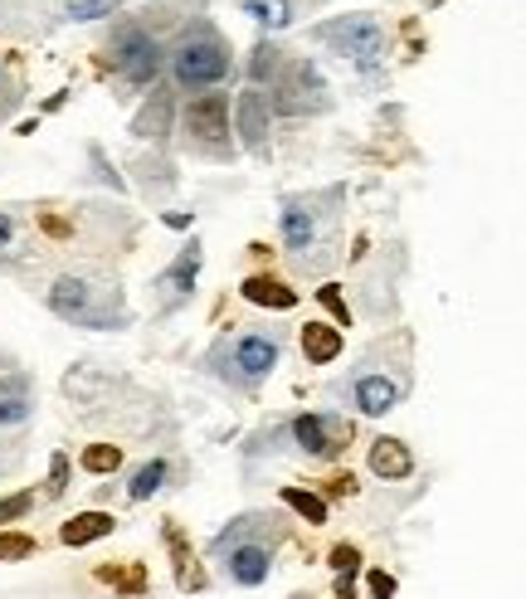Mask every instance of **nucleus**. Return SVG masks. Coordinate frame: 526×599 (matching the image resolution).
<instances>
[{
	"instance_id": "0eeeda50",
	"label": "nucleus",
	"mask_w": 526,
	"mask_h": 599,
	"mask_svg": "<svg viewBox=\"0 0 526 599\" xmlns=\"http://www.w3.org/2000/svg\"><path fill=\"white\" fill-rule=\"evenodd\" d=\"M229 366H234V375H239L244 385H259L263 375H273V366H278V337H263V332L239 337Z\"/></svg>"
},
{
	"instance_id": "c756f323",
	"label": "nucleus",
	"mask_w": 526,
	"mask_h": 599,
	"mask_svg": "<svg viewBox=\"0 0 526 599\" xmlns=\"http://www.w3.org/2000/svg\"><path fill=\"white\" fill-rule=\"evenodd\" d=\"M317 298H322V307H327V312L337 317L341 327L351 322V312H346V298H341V293H337V288H332V283H327V288H317Z\"/></svg>"
},
{
	"instance_id": "ddd939ff",
	"label": "nucleus",
	"mask_w": 526,
	"mask_h": 599,
	"mask_svg": "<svg viewBox=\"0 0 526 599\" xmlns=\"http://www.w3.org/2000/svg\"><path fill=\"white\" fill-rule=\"evenodd\" d=\"M356 405H361V414H390L400 405V385L390 375H361L356 380Z\"/></svg>"
},
{
	"instance_id": "c9c22d12",
	"label": "nucleus",
	"mask_w": 526,
	"mask_h": 599,
	"mask_svg": "<svg viewBox=\"0 0 526 599\" xmlns=\"http://www.w3.org/2000/svg\"><path fill=\"white\" fill-rule=\"evenodd\" d=\"M337 599H356V585H351L346 575H341V580H337Z\"/></svg>"
},
{
	"instance_id": "7c9ffc66",
	"label": "nucleus",
	"mask_w": 526,
	"mask_h": 599,
	"mask_svg": "<svg viewBox=\"0 0 526 599\" xmlns=\"http://www.w3.org/2000/svg\"><path fill=\"white\" fill-rule=\"evenodd\" d=\"M39 229H44L49 239H69V234H74V225H69L64 215H54V210H44V215H39Z\"/></svg>"
},
{
	"instance_id": "a878e982",
	"label": "nucleus",
	"mask_w": 526,
	"mask_h": 599,
	"mask_svg": "<svg viewBox=\"0 0 526 599\" xmlns=\"http://www.w3.org/2000/svg\"><path fill=\"white\" fill-rule=\"evenodd\" d=\"M113 5L117 0H69L64 15H69V20H98V15H113Z\"/></svg>"
},
{
	"instance_id": "9b49d317",
	"label": "nucleus",
	"mask_w": 526,
	"mask_h": 599,
	"mask_svg": "<svg viewBox=\"0 0 526 599\" xmlns=\"http://www.w3.org/2000/svg\"><path fill=\"white\" fill-rule=\"evenodd\" d=\"M268 98H263V88H249V93H239V132H244V142L249 151H263L268 147Z\"/></svg>"
},
{
	"instance_id": "f257e3e1",
	"label": "nucleus",
	"mask_w": 526,
	"mask_h": 599,
	"mask_svg": "<svg viewBox=\"0 0 526 599\" xmlns=\"http://www.w3.org/2000/svg\"><path fill=\"white\" fill-rule=\"evenodd\" d=\"M49 307L54 317L74 322V327H93V332H108V327H127V302L117 288L108 283H88V278H59L49 288Z\"/></svg>"
},
{
	"instance_id": "2eb2a0df",
	"label": "nucleus",
	"mask_w": 526,
	"mask_h": 599,
	"mask_svg": "<svg viewBox=\"0 0 526 599\" xmlns=\"http://www.w3.org/2000/svg\"><path fill=\"white\" fill-rule=\"evenodd\" d=\"M302 356H307L312 366H332L341 356V332L332 322H307V327H302Z\"/></svg>"
},
{
	"instance_id": "423d86ee",
	"label": "nucleus",
	"mask_w": 526,
	"mask_h": 599,
	"mask_svg": "<svg viewBox=\"0 0 526 599\" xmlns=\"http://www.w3.org/2000/svg\"><path fill=\"white\" fill-rule=\"evenodd\" d=\"M293 439H298L302 453H312V458H337V453L351 444V424H346V419H332V414H298V419H293Z\"/></svg>"
},
{
	"instance_id": "6e6552de",
	"label": "nucleus",
	"mask_w": 526,
	"mask_h": 599,
	"mask_svg": "<svg viewBox=\"0 0 526 599\" xmlns=\"http://www.w3.org/2000/svg\"><path fill=\"white\" fill-rule=\"evenodd\" d=\"M186 132L200 142H225L229 137V98L225 93H200L186 103Z\"/></svg>"
},
{
	"instance_id": "5701e85b",
	"label": "nucleus",
	"mask_w": 526,
	"mask_h": 599,
	"mask_svg": "<svg viewBox=\"0 0 526 599\" xmlns=\"http://www.w3.org/2000/svg\"><path fill=\"white\" fill-rule=\"evenodd\" d=\"M83 468L88 473H117L122 468V449L117 444H88L83 449Z\"/></svg>"
},
{
	"instance_id": "f704fd0d",
	"label": "nucleus",
	"mask_w": 526,
	"mask_h": 599,
	"mask_svg": "<svg viewBox=\"0 0 526 599\" xmlns=\"http://www.w3.org/2000/svg\"><path fill=\"white\" fill-rule=\"evenodd\" d=\"M5 249H15V225H10V215H0V254Z\"/></svg>"
},
{
	"instance_id": "a211bd4d",
	"label": "nucleus",
	"mask_w": 526,
	"mask_h": 599,
	"mask_svg": "<svg viewBox=\"0 0 526 599\" xmlns=\"http://www.w3.org/2000/svg\"><path fill=\"white\" fill-rule=\"evenodd\" d=\"M98 580L117 585L122 595H147V565H98Z\"/></svg>"
},
{
	"instance_id": "4be33fe9",
	"label": "nucleus",
	"mask_w": 526,
	"mask_h": 599,
	"mask_svg": "<svg viewBox=\"0 0 526 599\" xmlns=\"http://www.w3.org/2000/svg\"><path fill=\"white\" fill-rule=\"evenodd\" d=\"M244 10H249L259 25H268V30H283V25L293 20V5H288V0H244Z\"/></svg>"
},
{
	"instance_id": "f8f14e48",
	"label": "nucleus",
	"mask_w": 526,
	"mask_h": 599,
	"mask_svg": "<svg viewBox=\"0 0 526 599\" xmlns=\"http://www.w3.org/2000/svg\"><path fill=\"white\" fill-rule=\"evenodd\" d=\"M371 473H376V478H385V483H400V478H410V473H414L410 449H405L400 439H376V444H371Z\"/></svg>"
},
{
	"instance_id": "2f4dec72",
	"label": "nucleus",
	"mask_w": 526,
	"mask_h": 599,
	"mask_svg": "<svg viewBox=\"0 0 526 599\" xmlns=\"http://www.w3.org/2000/svg\"><path fill=\"white\" fill-rule=\"evenodd\" d=\"M64 487H69V458H64V453H54V463H49V492L59 497Z\"/></svg>"
},
{
	"instance_id": "f03ea898",
	"label": "nucleus",
	"mask_w": 526,
	"mask_h": 599,
	"mask_svg": "<svg viewBox=\"0 0 526 599\" xmlns=\"http://www.w3.org/2000/svg\"><path fill=\"white\" fill-rule=\"evenodd\" d=\"M229 74H234L229 49L220 44V35H215L210 25L186 30L181 44L171 49V78H176L181 88H220Z\"/></svg>"
},
{
	"instance_id": "bb28decb",
	"label": "nucleus",
	"mask_w": 526,
	"mask_h": 599,
	"mask_svg": "<svg viewBox=\"0 0 526 599\" xmlns=\"http://www.w3.org/2000/svg\"><path fill=\"white\" fill-rule=\"evenodd\" d=\"M161 127H166V93H156V108L137 117V137H161Z\"/></svg>"
},
{
	"instance_id": "20e7f679",
	"label": "nucleus",
	"mask_w": 526,
	"mask_h": 599,
	"mask_svg": "<svg viewBox=\"0 0 526 599\" xmlns=\"http://www.w3.org/2000/svg\"><path fill=\"white\" fill-rule=\"evenodd\" d=\"M317 35L327 39L337 54H346L356 69H376L380 59H385V35H380V25L371 15H346V20H332V25H322Z\"/></svg>"
},
{
	"instance_id": "9d476101",
	"label": "nucleus",
	"mask_w": 526,
	"mask_h": 599,
	"mask_svg": "<svg viewBox=\"0 0 526 599\" xmlns=\"http://www.w3.org/2000/svg\"><path fill=\"white\" fill-rule=\"evenodd\" d=\"M195 273H200V244H190V249H181V259L171 263L161 278H156V298H161V307L171 312V307H181V302L190 298V283H195Z\"/></svg>"
},
{
	"instance_id": "c85d7f7f",
	"label": "nucleus",
	"mask_w": 526,
	"mask_h": 599,
	"mask_svg": "<svg viewBox=\"0 0 526 599\" xmlns=\"http://www.w3.org/2000/svg\"><path fill=\"white\" fill-rule=\"evenodd\" d=\"M35 507V492H15V497H0V522H15Z\"/></svg>"
},
{
	"instance_id": "39448f33",
	"label": "nucleus",
	"mask_w": 526,
	"mask_h": 599,
	"mask_svg": "<svg viewBox=\"0 0 526 599\" xmlns=\"http://www.w3.org/2000/svg\"><path fill=\"white\" fill-rule=\"evenodd\" d=\"M273 113H317V108H327V83L317 78V69L312 64H293V74L283 78V88L273 93V103H268Z\"/></svg>"
},
{
	"instance_id": "f3484780",
	"label": "nucleus",
	"mask_w": 526,
	"mask_h": 599,
	"mask_svg": "<svg viewBox=\"0 0 526 599\" xmlns=\"http://www.w3.org/2000/svg\"><path fill=\"white\" fill-rule=\"evenodd\" d=\"M166 546H171V561H176V585L181 590H205V570L190 561V546L181 526H166Z\"/></svg>"
},
{
	"instance_id": "b1692460",
	"label": "nucleus",
	"mask_w": 526,
	"mask_h": 599,
	"mask_svg": "<svg viewBox=\"0 0 526 599\" xmlns=\"http://www.w3.org/2000/svg\"><path fill=\"white\" fill-rule=\"evenodd\" d=\"M39 551L35 536H25V531H0V561H30Z\"/></svg>"
},
{
	"instance_id": "393cba45",
	"label": "nucleus",
	"mask_w": 526,
	"mask_h": 599,
	"mask_svg": "<svg viewBox=\"0 0 526 599\" xmlns=\"http://www.w3.org/2000/svg\"><path fill=\"white\" fill-rule=\"evenodd\" d=\"M278 64H283V49H278V44H259L254 59H249V78H254V88H259L268 74H278Z\"/></svg>"
},
{
	"instance_id": "aec40b11",
	"label": "nucleus",
	"mask_w": 526,
	"mask_h": 599,
	"mask_svg": "<svg viewBox=\"0 0 526 599\" xmlns=\"http://www.w3.org/2000/svg\"><path fill=\"white\" fill-rule=\"evenodd\" d=\"M283 239H288V249H307L317 239V220H312L307 205H288L283 210Z\"/></svg>"
},
{
	"instance_id": "4468645a",
	"label": "nucleus",
	"mask_w": 526,
	"mask_h": 599,
	"mask_svg": "<svg viewBox=\"0 0 526 599\" xmlns=\"http://www.w3.org/2000/svg\"><path fill=\"white\" fill-rule=\"evenodd\" d=\"M239 293L254 302V307H273V312H288V307H298V293H293L288 283L268 278V273H254V278H244V288H239Z\"/></svg>"
},
{
	"instance_id": "1a4fd4ad",
	"label": "nucleus",
	"mask_w": 526,
	"mask_h": 599,
	"mask_svg": "<svg viewBox=\"0 0 526 599\" xmlns=\"http://www.w3.org/2000/svg\"><path fill=\"white\" fill-rule=\"evenodd\" d=\"M220 556H225V551H220ZM225 570H229V580H234V585L254 590V585L268 580V570H273V551H268L263 541H234V546H229Z\"/></svg>"
},
{
	"instance_id": "72a5a7b5",
	"label": "nucleus",
	"mask_w": 526,
	"mask_h": 599,
	"mask_svg": "<svg viewBox=\"0 0 526 599\" xmlns=\"http://www.w3.org/2000/svg\"><path fill=\"white\" fill-rule=\"evenodd\" d=\"M322 492H327V497H351V492H356V478H351V473H337V478H327Z\"/></svg>"
},
{
	"instance_id": "cd10ccee",
	"label": "nucleus",
	"mask_w": 526,
	"mask_h": 599,
	"mask_svg": "<svg viewBox=\"0 0 526 599\" xmlns=\"http://www.w3.org/2000/svg\"><path fill=\"white\" fill-rule=\"evenodd\" d=\"M332 570L351 580V575L361 570V551H356V546H346V541H341V546H332Z\"/></svg>"
},
{
	"instance_id": "473e14b6",
	"label": "nucleus",
	"mask_w": 526,
	"mask_h": 599,
	"mask_svg": "<svg viewBox=\"0 0 526 599\" xmlns=\"http://www.w3.org/2000/svg\"><path fill=\"white\" fill-rule=\"evenodd\" d=\"M366 585H371V595L376 599H395V575H390V570H371Z\"/></svg>"
},
{
	"instance_id": "7ed1b4c3",
	"label": "nucleus",
	"mask_w": 526,
	"mask_h": 599,
	"mask_svg": "<svg viewBox=\"0 0 526 599\" xmlns=\"http://www.w3.org/2000/svg\"><path fill=\"white\" fill-rule=\"evenodd\" d=\"M113 69L132 88H147V83H156V74H161V49H156V39L142 30V25H117L113 30Z\"/></svg>"
},
{
	"instance_id": "412c9836",
	"label": "nucleus",
	"mask_w": 526,
	"mask_h": 599,
	"mask_svg": "<svg viewBox=\"0 0 526 599\" xmlns=\"http://www.w3.org/2000/svg\"><path fill=\"white\" fill-rule=\"evenodd\" d=\"M166 478H171V463H166V458H151L147 468H137V478H132V487H127V497H132V502H147L151 492H161Z\"/></svg>"
},
{
	"instance_id": "dca6fc26",
	"label": "nucleus",
	"mask_w": 526,
	"mask_h": 599,
	"mask_svg": "<svg viewBox=\"0 0 526 599\" xmlns=\"http://www.w3.org/2000/svg\"><path fill=\"white\" fill-rule=\"evenodd\" d=\"M113 526H117L113 512H78L74 522L59 526V541H64V546H88V541L113 536Z\"/></svg>"
},
{
	"instance_id": "6ab92c4d",
	"label": "nucleus",
	"mask_w": 526,
	"mask_h": 599,
	"mask_svg": "<svg viewBox=\"0 0 526 599\" xmlns=\"http://www.w3.org/2000/svg\"><path fill=\"white\" fill-rule=\"evenodd\" d=\"M283 502L298 512L307 526H327V497L322 492H307V487H283Z\"/></svg>"
}]
</instances>
